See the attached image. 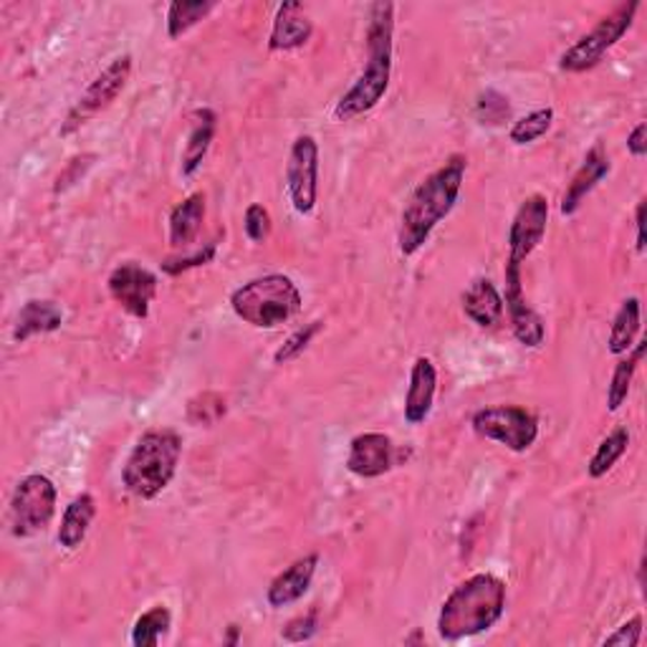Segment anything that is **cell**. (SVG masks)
<instances>
[{"label": "cell", "instance_id": "1", "mask_svg": "<svg viewBox=\"0 0 647 647\" xmlns=\"http://www.w3.org/2000/svg\"><path fill=\"white\" fill-rule=\"evenodd\" d=\"M468 159L465 155H450L445 165H440L433 175H428L423 183L415 187L400 218V253L402 256H415L425 246L435 225L453 210V205L461 195Z\"/></svg>", "mask_w": 647, "mask_h": 647}, {"label": "cell", "instance_id": "2", "mask_svg": "<svg viewBox=\"0 0 647 647\" xmlns=\"http://www.w3.org/2000/svg\"><path fill=\"white\" fill-rule=\"evenodd\" d=\"M392 33H395V6L374 3L367 28V63L352 89L336 101L334 119L350 121L380 105L392 77Z\"/></svg>", "mask_w": 647, "mask_h": 647}, {"label": "cell", "instance_id": "3", "mask_svg": "<svg viewBox=\"0 0 647 647\" xmlns=\"http://www.w3.org/2000/svg\"><path fill=\"white\" fill-rule=\"evenodd\" d=\"M506 581L496 575H473L445 597L438 615V635L448 643L481 635L501 620Z\"/></svg>", "mask_w": 647, "mask_h": 647}, {"label": "cell", "instance_id": "4", "mask_svg": "<svg viewBox=\"0 0 647 647\" xmlns=\"http://www.w3.org/2000/svg\"><path fill=\"white\" fill-rule=\"evenodd\" d=\"M183 455V440L175 430H147L129 453L121 481L127 491L143 501H153L163 493L177 473Z\"/></svg>", "mask_w": 647, "mask_h": 647}, {"label": "cell", "instance_id": "5", "mask_svg": "<svg viewBox=\"0 0 647 647\" xmlns=\"http://www.w3.org/2000/svg\"><path fill=\"white\" fill-rule=\"evenodd\" d=\"M231 308L256 330H276L302 312V291L288 276L268 274L233 291Z\"/></svg>", "mask_w": 647, "mask_h": 647}, {"label": "cell", "instance_id": "6", "mask_svg": "<svg viewBox=\"0 0 647 647\" xmlns=\"http://www.w3.org/2000/svg\"><path fill=\"white\" fill-rule=\"evenodd\" d=\"M637 11H640V3H637V0L615 8V11L605 16L602 21L592 28V31H589L587 36H581L571 49L561 53L559 69L567 73H581V71L595 69L597 63L605 59L607 51L615 49L617 41L630 31Z\"/></svg>", "mask_w": 647, "mask_h": 647}, {"label": "cell", "instance_id": "7", "mask_svg": "<svg viewBox=\"0 0 647 647\" xmlns=\"http://www.w3.org/2000/svg\"><path fill=\"white\" fill-rule=\"evenodd\" d=\"M56 486L51 478L41 473L26 476L21 483L16 486L11 499V527L13 537L26 539L33 533H41L49 527L56 513Z\"/></svg>", "mask_w": 647, "mask_h": 647}, {"label": "cell", "instance_id": "8", "mask_svg": "<svg viewBox=\"0 0 647 647\" xmlns=\"http://www.w3.org/2000/svg\"><path fill=\"white\" fill-rule=\"evenodd\" d=\"M473 430L486 440L506 445L513 453L529 450L539 438V420L519 405H496L478 410L471 420Z\"/></svg>", "mask_w": 647, "mask_h": 647}, {"label": "cell", "instance_id": "9", "mask_svg": "<svg viewBox=\"0 0 647 647\" xmlns=\"http://www.w3.org/2000/svg\"><path fill=\"white\" fill-rule=\"evenodd\" d=\"M129 77H133V56L129 53L117 56V59L89 84L77 105H73L67 121H63V127H61V137L77 133V129L87 125L91 117H97L99 111H105L115 105L119 94L125 91Z\"/></svg>", "mask_w": 647, "mask_h": 647}, {"label": "cell", "instance_id": "10", "mask_svg": "<svg viewBox=\"0 0 647 647\" xmlns=\"http://www.w3.org/2000/svg\"><path fill=\"white\" fill-rule=\"evenodd\" d=\"M288 198L298 215H312L318 198V145L312 135L296 137L286 165Z\"/></svg>", "mask_w": 647, "mask_h": 647}, {"label": "cell", "instance_id": "11", "mask_svg": "<svg viewBox=\"0 0 647 647\" xmlns=\"http://www.w3.org/2000/svg\"><path fill=\"white\" fill-rule=\"evenodd\" d=\"M549 223V200L543 195H529L527 200L519 205L513 215V223L509 228V264L521 266L539 243L547 236Z\"/></svg>", "mask_w": 647, "mask_h": 647}, {"label": "cell", "instance_id": "12", "mask_svg": "<svg viewBox=\"0 0 647 647\" xmlns=\"http://www.w3.org/2000/svg\"><path fill=\"white\" fill-rule=\"evenodd\" d=\"M107 286L111 298H115L127 314H133L135 318L149 316V304H153V298L157 294V278L153 271L129 261V264H121L111 271Z\"/></svg>", "mask_w": 647, "mask_h": 647}, {"label": "cell", "instance_id": "13", "mask_svg": "<svg viewBox=\"0 0 647 647\" xmlns=\"http://www.w3.org/2000/svg\"><path fill=\"white\" fill-rule=\"evenodd\" d=\"M503 306L509 308L511 330L516 340H519L523 346H529V350L541 346L543 336H547L543 318L527 304V296H523V286H521V266H516V264L506 266Z\"/></svg>", "mask_w": 647, "mask_h": 647}, {"label": "cell", "instance_id": "14", "mask_svg": "<svg viewBox=\"0 0 647 647\" xmlns=\"http://www.w3.org/2000/svg\"><path fill=\"white\" fill-rule=\"evenodd\" d=\"M395 465V443L384 433H362L350 443L346 471L360 478H380Z\"/></svg>", "mask_w": 647, "mask_h": 647}, {"label": "cell", "instance_id": "15", "mask_svg": "<svg viewBox=\"0 0 647 647\" xmlns=\"http://www.w3.org/2000/svg\"><path fill=\"white\" fill-rule=\"evenodd\" d=\"M435 390H438V370L433 360L418 357L415 364H412L405 398V420L410 425L425 423L430 410H433Z\"/></svg>", "mask_w": 647, "mask_h": 647}, {"label": "cell", "instance_id": "16", "mask_svg": "<svg viewBox=\"0 0 647 647\" xmlns=\"http://www.w3.org/2000/svg\"><path fill=\"white\" fill-rule=\"evenodd\" d=\"M316 567H318L316 555H306L302 559H296L291 567H286L268 585V592H266L268 605L278 609V607H288L298 602V599L308 592V587H312Z\"/></svg>", "mask_w": 647, "mask_h": 647}, {"label": "cell", "instance_id": "17", "mask_svg": "<svg viewBox=\"0 0 647 647\" xmlns=\"http://www.w3.org/2000/svg\"><path fill=\"white\" fill-rule=\"evenodd\" d=\"M312 33L314 26L308 21L302 3H294V0H291V3L278 6L268 46L271 51H294L306 46L308 39H312Z\"/></svg>", "mask_w": 647, "mask_h": 647}, {"label": "cell", "instance_id": "18", "mask_svg": "<svg viewBox=\"0 0 647 647\" xmlns=\"http://www.w3.org/2000/svg\"><path fill=\"white\" fill-rule=\"evenodd\" d=\"M607 175H609V157L605 155L602 145H595L587 153L585 163H581L577 175L571 177V183L565 193V200H561V213L575 215L579 210L581 200H585L587 195L595 190L597 183L605 180Z\"/></svg>", "mask_w": 647, "mask_h": 647}, {"label": "cell", "instance_id": "19", "mask_svg": "<svg viewBox=\"0 0 647 647\" xmlns=\"http://www.w3.org/2000/svg\"><path fill=\"white\" fill-rule=\"evenodd\" d=\"M503 296L489 278H476L463 294V312L473 324L491 330L503 316Z\"/></svg>", "mask_w": 647, "mask_h": 647}, {"label": "cell", "instance_id": "20", "mask_svg": "<svg viewBox=\"0 0 647 647\" xmlns=\"http://www.w3.org/2000/svg\"><path fill=\"white\" fill-rule=\"evenodd\" d=\"M63 322V312L56 302L49 298H31L26 302L21 312H18L16 326H13V340L26 342L36 334H49L56 332Z\"/></svg>", "mask_w": 647, "mask_h": 647}, {"label": "cell", "instance_id": "21", "mask_svg": "<svg viewBox=\"0 0 647 647\" xmlns=\"http://www.w3.org/2000/svg\"><path fill=\"white\" fill-rule=\"evenodd\" d=\"M94 516H97V501H94V496H89V493L77 496V499L67 506L59 533H56V539H59L63 549L73 551V549L81 547L84 539H87V533H89Z\"/></svg>", "mask_w": 647, "mask_h": 647}, {"label": "cell", "instance_id": "22", "mask_svg": "<svg viewBox=\"0 0 647 647\" xmlns=\"http://www.w3.org/2000/svg\"><path fill=\"white\" fill-rule=\"evenodd\" d=\"M215 129H218V117H215L213 109H198L193 115V129L190 137H187L185 153H183V175L190 177L198 173V167L203 165L205 155L215 139Z\"/></svg>", "mask_w": 647, "mask_h": 647}, {"label": "cell", "instance_id": "23", "mask_svg": "<svg viewBox=\"0 0 647 647\" xmlns=\"http://www.w3.org/2000/svg\"><path fill=\"white\" fill-rule=\"evenodd\" d=\"M205 220V195L193 193L170 213V246L187 248L198 238Z\"/></svg>", "mask_w": 647, "mask_h": 647}, {"label": "cell", "instance_id": "24", "mask_svg": "<svg viewBox=\"0 0 647 647\" xmlns=\"http://www.w3.org/2000/svg\"><path fill=\"white\" fill-rule=\"evenodd\" d=\"M637 332H640V298L630 296L625 298L620 312L612 318V330H609V352L617 354V357L630 352Z\"/></svg>", "mask_w": 647, "mask_h": 647}, {"label": "cell", "instance_id": "25", "mask_svg": "<svg viewBox=\"0 0 647 647\" xmlns=\"http://www.w3.org/2000/svg\"><path fill=\"white\" fill-rule=\"evenodd\" d=\"M627 445H630V430L623 425L615 428L612 433H609L602 443L597 445L592 461H589L587 465V473L592 478L607 476L615 468V463L627 453Z\"/></svg>", "mask_w": 647, "mask_h": 647}, {"label": "cell", "instance_id": "26", "mask_svg": "<svg viewBox=\"0 0 647 647\" xmlns=\"http://www.w3.org/2000/svg\"><path fill=\"white\" fill-rule=\"evenodd\" d=\"M173 615L165 605H157L153 609H147L145 615L137 617L135 630H133V645L135 647H157L159 640L170 633Z\"/></svg>", "mask_w": 647, "mask_h": 647}, {"label": "cell", "instance_id": "27", "mask_svg": "<svg viewBox=\"0 0 647 647\" xmlns=\"http://www.w3.org/2000/svg\"><path fill=\"white\" fill-rule=\"evenodd\" d=\"M215 8L210 0H200V3H183V0H175V3L167 8V36L170 39H180L183 33L190 31L193 26H198L205 16H208Z\"/></svg>", "mask_w": 647, "mask_h": 647}, {"label": "cell", "instance_id": "28", "mask_svg": "<svg viewBox=\"0 0 647 647\" xmlns=\"http://www.w3.org/2000/svg\"><path fill=\"white\" fill-rule=\"evenodd\" d=\"M225 412H228V402L218 392H200L187 402V420L193 425L213 428L225 418Z\"/></svg>", "mask_w": 647, "mask_h": 647}, {"label": "cell", "instance_id": "29", "mask_svg": "<svg viewBox=\"0 0 647 647\" xmlns=\"http://www.w3.org/2000/svg\"><path fill=\"white\" fill-rule=\"evenodd\" d=\"M551 121H555V109H551V107L531 111V115L521 117L519 121H513V127H511V133H509L511 143L513 145L537 143V139H541L543 135L549 133Z\"/></svg>", "mask_w": 647, "mask_h": 647}, {"label": "cell", "instance_id": "30", "mask_svg": "<svg viewBox=\"0 0 647 647\" xmlns=\"http://www.w3.org/2000/svg\"><path fill=\"white\" fill-rule=\"evenodd\" d=\"M637 364H640V362H635L633 357L617 362V367L612 372V380H609V388H607V408H609V412H617L627 402Z\"/></svg>", "mask_w": 647, "mask_h": 647}, {"label": "cell", "instance_id": "31", "mask_svg": "<svg viewBox=\"0 0 647 647\" xmlns=\"http://www.w3.org/2000/svg\"><path fill=\"white\" fill-rule=\"evenodd\" d=\"M322 326L324 322H312V324H306L302 326V330H296L294 334L288 336V340L278 346L276 354H274V362L276 364H286L291 360H296L298 354H304V350L308 344L314 342V336L322 332Z\"/></svg>", "mask_w": 647, "mask_h": 647}, {"label": "cell", "instance_id": "32", "mask_svg": "<svg viewBox=\"0 0 647 647\" xmlns=\"http://www.w3.org/2000/svg\"><path fill=\"white\" fill-rule=\"evenodd\" d=\"M511 115V107H509V99L503 97L499 91H486L478 97V105H476V117L481 119V125H501L503 119H509Z\"/></svg>", "mask_w": 647, "mask_h": 647}, {"label": "cell", "instance_id": "33", "mask_svg": "<svg viewBox=\"0 0 647 647\" xmlns=\"http://www.w3.org/2000/svg\"><path fill=\"white\" fill-rule=\"evenodd\" d=\"M243 225H246V236L253 243H264L271 236V213L264 208V205L253 203V205H248L246 223Z\"/></svg>", "mask_w": 647, "mask_h": 647}, {"label": "cell", "instance_id": "34", "mask_svg": "<svg viewBox=\"0 0 647 647\" xmlns=\"http://www.w3.org/2000/svg\"><path fill=\"white\" fill-rule=\"evenodd\" d=\"M316 630H318V612L312 609V612H306L302 617H294V620L284 627L281 637L288 643H306V640H312Z\"/></svg>", "mask_w": 647, "mask_h": 647}, {"label": "cell", "instance_id": "35", "mask_svg": "<svg viewBox=\"0 0 647 647\" xmlns=\"http://www.w3.org/2000/svg\"><path fill=\"white\" fill-rule=\"evenodd\" d=\"M640 637H643V617L635 615L625 625L617 627L612 635L605 637L602 645L605 647H635V645H640Z\"/></svg>", "mask_w": 647, "mask_h": 647}, {"label": "cell", "instance_id": "36", "mask_svg": "<svg viewBox=\"0 0 647 647\" xmlns=\"http://www.w3.org/2000/svg\"><path fill=\"white\" fill-rule=\"evenodd\" d=\"M213 256H215V243H208V246H205V251H198L195 256H187V258H180V261H167V264H163V268L167 271V274L177 276V274H183V271H190V268L210 264Z\"/></svg>", "mask_w": 647, "mask_h": 647}, {"label": "cell", "instance_id": "37", "mask_svg": "<svg viewBox=\"0 0 647 647\" xmlns=\"http://www.w3.org/2000/svg\"><path fill=\"white\" fill-rule=\"evenodd\" d=\"M627 149H630L633 157L647 155V125L645 121H640V125H637L630 133V137H627Z\"/></svg>", "mask_w": 647, "mask_h": 647}, {"label": "cell", "instance_id": "38", "mask_svg": "<svg viewBox=\"0 0 647 647\" xmlns=\"http://www.w3.org/2000/svg\"><path fill=\"white\" fill-rule=\"evenodd\" d=\"M635 223H637V251H645V200L637 203L635 210Z\"/></svg>", "mask_w": 647, "mask_h": 647}]
</instances>
